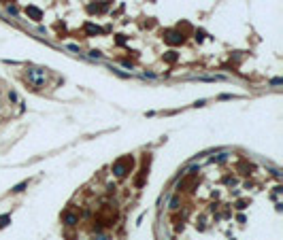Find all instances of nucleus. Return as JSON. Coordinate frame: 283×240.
Returning <instances> with one entry per match:
<instances>
[{
	"label": "nucleus",
	"instance_id": "nucleus-1",
	"mask_svg": "<svg viewBox=\"0 0 283 240\" xmlns=\"http://www.w3.org/2000/svg\"><path fill=\"white\" fill-rule=\"evenodd\" d=\"M26 79H28L34 87H41V85L45 83V70H43V68H30V70L26 72Z\"/></svg>",
	"mask_w": 283,
	"mask_h": 240
}]
</instances>
